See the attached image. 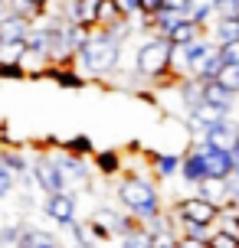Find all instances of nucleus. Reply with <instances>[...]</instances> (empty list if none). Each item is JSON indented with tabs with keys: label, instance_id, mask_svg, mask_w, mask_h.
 I'll use <instances>...</instances> for the list:
<instances>
[{
	"label": "nucleus",
	"instance_id": "8",
	"mask_svg": "<svg viewBox=\"0 0 239 248\" xmlns=\"http://www.w3.org/2000/svg\"><path fill=\"white\" fill-rule=\"evenodd\" d=\"M190 147L197 150L203 157V167H206V176H213V180H223V176L233 173V154H226V150H213V147H206L200 137L190 144Z\"/></svg>",
	"mask_w": 239,
	"mask_h": 248
},
{
	"label": "nucleus",
	"instance_id": "30",
	"mask_svg": "<svg viewBox=\"0 0 239 248\" xmlns=\"http://www.w3.org/2000/svg\"><path fill=\"white\" fill-rule=\"evenodd\" d=\"M239 0H216V20H236Z\"/></svg>",
	"mask_w": 239,
	"mask_h": 248
},
{
	"label": "nucleus",
	"instance_id": "24",
	"mask_svg": "<svg viewBox=\"0 0 239 248\" xmlns=\"http://www.w3.org/2000/svg\"><path fill=\"white\" fill-rule=\"evenodd\" d=\"M3 163H7V170H10L17 180L30 173V157H26L23 150H10V147H3Z\"/></svg>",
	"mask_w": 239,
	"mask_h": 248
},
{
	"label": "nucleus",
	"instance_id": "6",
	"mask_svg": "<svg viewBox=\"0 0 239 248\" xmlns=\"http://www.w3.org/2000/svg\"><path fill=\"white\" fill-rule=\"evenodd\" d=\"M200 140L206 144V147L213 150H226V154H233V147L239 144V118H223L220 124H210L206 131H200Z\"/></svg>",
	"mask_w": 239,
	"mask_h": 248
},
{
	"label": "nucleus",
	"instance_id": "17",
	"mask_svg": "<svg viewBox=\"0 0 239 248\" xmlns=\"http://www.w3.org/2000/svg\"><path fill=\"white\" fill-rule=\"evenodd\" d=\"M206 36H210L213 46H223V43L239 39V16L236 20H213V23L206 26Z\"/></svg>",
	"mask_w": 239,
	"mask_h": 248
},
{
	"label": "nucleus",
	"instance_id": "36",
	"mask_svg": "<svg viewBox=\"0 0 239 248\" xmlns=\"http://www.w3.org/2000/svg\"><path fill=\"white\" fill-rule=\"evenodd\" d=\"M7 10H10V7H7V0H0V16H7Z\"/></svg>",
	"mask_w": 239,
	"mask_h": 248
},
{
	"label": "nucleus",
	"instance_id": "21",
	"mask_svg": "<svg viewBox=\"0 0 239 248\" xmlns=\"http://www.w3.org/2000/svg\"><path fill=\"white\" fill-rule=\"evenodd\" d=\"M223 65H226V62L220 59V52L213 49V52H206V56H203V62L193 69V75H190V78H197V82H213Z\"/></svg>",
	"mask_w": 239,
	"mask_h": 248
},
{
	"label": "nucleus",
	"instance_id": "35",
	"mask_svg": "<svg viewBox=\"0 0 239 248\" xmlns=\"http://www.w3.org/2000/svg\"><path fill=\"white\" fill-rule=\"evenodd\" d=\"M26 3H33V7H50V0H26Z\"/></svg>",
	"mask_w": 239,
	"mask_h": 248
},
{
	"label": "nucleus",
	"instance_id": "31",
	"mask_svg": "<svg viewBox=\"0 0 239 248\" xmlns=\"http://www.w3.org/2000/svg\"><path fill=\"white\" fill-rule=\"evenodd\" d=\"M216 52H220V59L226 62V65H239V39H233V43H223V46H216Z\"/></svg>",
	"mask_w": 239,
	"mask_h": 248
},
{
	"label": "nucleus",
	"instance_id": "10",
	"mask_svg": "<svg viewBox=\"0 0 239 248\" xmlns=\"http://www.w3.org/2000/svg\"><path fill=\"white\" fill-rule=\"evenodd\" d=\"M229 114H233V111H226V108H213V105L200 101V105L187 108V111H184V118H187V124L193 127V131H206L210 124H220L223 118H229Z\"/></svg>",
	"mask_w": 239,
	"mask_h": 248
},
{
	"label": "nucleus",
	"instance_id": "16",
	"mask_svg": "<svg viewBox=\"0 0 239 248\" xmlns=\"http://www.w3.org/2000/svg\"><path fill=\"white\" fill-rule=\"evenodd\" d=\"M151 170H154V183L174 180L177 170H180V154H151Z\"/></svg>",
	"mask_w": 239,
	"mask_h": 248
},
{
	"label": "nucleus",
	"instance_id": "13",
	"mask_svg": "<svg viewBox=\"0 0 239 248\" xmlns=\"http://www.w3.org/2000/svg\"><path fill=\"white\" fill-rule=\"evenodd\" d=\"M200 36H206V30H203L200 23H193V20H180L177 26H171L167 33H164V39L171 43V46H187V43H193V39H200Z\"/></svg>",
	"mask_w": 239,
	"mask_h": 248
},
{
	"label": "nucleus",
	"instance_id": "18",
	"mask_svg": "<svg viewBox=\"0 0 239 248\" xmlns=\"http://www.w3.org/2000/svg\"><path fill=\"white\" fill-rule=\"evenodd\" d=\"M184 16H187V20H193V23H200L203 30H206V26L216 20V0H187Z\"/></svg>",
	"mask_w": 239,
	"mask_h": 248
},
{
	"label": "nucleus",
	"instance_id": "34",
	"mask_svg": "<svg viewBox=\"0 0 239 248\" xmlns=\"http://www.w3.org/2000/svg\"><path fill=\"white\" fill-rule=\"evenodd\" d=\"M0 78H23L20 65H0Z\"/></svg>",
	"mask_w": 239,
	"mask_h": 248
},
{
	"label": "nucleus",
	"instance_id": "22",
	"mask_svg": "<svg viewBox=\"0 0 239 248\" xmlns=\"http://www.w3.org/2000/svg\"><path fill=\"white\" fill-rule=\"evenodd\" d=\"M121 16H125V13L118 10L115 0H99V3H95V30H108V26H115Z\"/></svg>",
	"mask_w": 239,
	"mask_h": 248
},
{
	"label": "nucleus",
	"instance_id": "2",
	"mask_svg": "<svg viewBox=\"0 0 239 248\" xmlns=\"http://www.w3.org/2000/svg\"><path fill=\"white\" fill-rule=\"evenodd\" d=\"M118 202H121L141 225L157 219V216L164 212L157 183H154V180H144L141 173H128V176L118 180Z\"/></svg>",
	"mask_w": 239,
	"mask_h": 248
},
{
	"label": "nucleus",
	"instance_id": "3",
	"mask_svg": "<svg viewBox=\"0 0 239 248\" xmlns=\"http://www.w3.org/2000/svg\"><path fill=\"white\" fill-rule=\"evenodd\" d=\"M167 69H171V43L164 36L144 39L138 49H135V75L138 78H148L154 88H164V78H171Z\"/></svg>",
	"mask_w": 239,
	"mask_h": 248
},
{
	"label": "nucleus",
	"instance_id": "26",
	"mask_svg": "<svg viewBox=\"0 0 239 248\" xmlns=\"http://www.w3.org/2000/svg\"><path fill=\"white\" fill-rule=\"evenodd\" d=\"M63 150H69V154H76V157H92V150H95V144H92V137H85V134H76V137H69L63 144Z\"/></svg>",
	"mask_w": 239,
	"mask_h": 248
},
{
	"label": "nucleus",
	"instance_id": "29",
	"mask_svg": "<svg viewBox=\"0 0 239 248\" xmlns=\"http://www.w3.org/2000/svg\"><path fill=\"white\" fill-rule=\"evenodd\" d=\"M216 82H220V85H226L229 92H236V95H239V65H223L220 75H216Z\"/></svg>",
	"mask_w": 239,
	"mask_h": 248
},
{
	"label": "nucleus",
	"instance_id": "33",
	"mask_svg": "<svg viewBox=\"0 0 239 248\" xmlns=\"http://www.w3.org/2000/svg\"><path fill=\"white\" fill-rule=\"evenodd\" d=\"M161 10H177V13H184V10H187V0H161Z\"/></svg>",
	"mask_w": 239,
	"mask_h": 248
},
{
	"label": "nucleus",
	"instance_id": "1",
	"mask_svg": "<svg viewBox=\"0 0 239 248\" xmlns=\"http://www.w3.org/2000/svg\"><path fill=\"white\" fill-rule=\"evenodd\" d=\"M72 69L82 78H112L121 69V46L105 30H92L72 56Z\"/></svg>",
	"mask_w": 239,
	"mask_h": 248
},
{
	"label": "nucleus",
	"instance_id": "7",
	"mask_svg": "<svg viewBox=\"0 0 239 248\" xmlns=\"http://www.w3.org/2000/svg\"><path fill=\"white\" fill-rule=\"evenodd\" d=\"M43 212L50 216L52 225H59V229H66L69 222H76V196L69 193V189H63V193H50L46 196V202H43Z\"/></svg>",
	"mask_w": 239,
	"mask_h": 248
},
{
	"label": "nucleus",
	"instance_id": "9",
	"mask_svg": "<svg viewBox=\"0 0 239 248\" xmlns=\"http://www.w3.org/2000/svg\"><path fill=\"white\" fill-rule=\"evenodd\" d=\"M52 160L59 163V170L66 173V180L69 183H92V163H85V157H76V154H69V150H63V154H52Z\"/></svg>",
	"mask_w": 239,
	"mask_h": 248
},
{
	"label": "nucleus",
	"instance_id": "37",
	"mask_svg": "<svg viewBox=\"0 0 239 248\" xmlns=\"http://www.w3.org/2000/svg\"><path fill=\"white\" fill-rule=\"evenodd\" d=\"M46 248H66V245H63V242H52V245H46Z\"/></svg>",
	"mask_w": 239,
	"mask_h": 248
},
{
	"label": "nucleus",
	"instance_id": "32",
	"mask_svg": "<svg viewBox=\"0 0 239 248\" xmlns=\"http://www.w3.org/2000/svg\"><path fill=\"white\" fill-rule=\"evenodd\" d=\"M125 16H141V0H115Z\"/></svg>",
	"mask_w": 239,
	"mask_h": 248
},
{
	"label": "nucleus",
	"instance_id": "11",
	"mask_svg": "<svg viewBox=\"0 0 239 248\" xmlns=\"http://www.w3.org/2000/svg\"><path fill=\"white\" fill-rule=\"evenodd\" d=\"M200 101L213 105V108H226V111H236V108H239V95H236V92H229L226 85H220L216 78H213V82H203Z\"/></svg>",
	"mask_w": 239,
	"mask_h": 248
},
{
	"label": "nucleus",
	"instance_id": "15",
	"mask_svg": "<svg viewBox=\"0 0 239 248\" xmlns=\"http://www.w3.org/2000/svg\"><path fill=\"white\" fill-rule=\"evenodd\" d=\"M30 20L23 16H17V13L7 10V16H0V43H17V39H23L30 33Z\"/></svg>",
	"mask_w": 239,
	"mask_h": 248
},
{
	"label": "nucleus",
	"instance_id": "12",
	"mask_svg": "<svg viewBox=\"0 0 239 248\" xmlns=\"http://www.w3.org/2000/svg\"><path fill=\"white\" fill-rule=\"evenodd\" d=\"M177 176H184V183H187V186H197L200 180H206L203 157H200L193 147H190L187 154H180V170H177Z\"/></svg>",
	"mask_w": 239,
	"mask_h": 248
},
{
	"label": "nucleus",
	"instance_id": "28",
	"mask_svg": "<svg viewBox=\"0 0 239 248\" xmlns=\"http://www.w3.org/2000/svg\"><path fill=\"white\" fill-rule=\"evenodd\" d=\"M17 189V176L7 170V163H3V144H0V199H7Z\"/></svg>",
	"mask_w": 239,
	"mask_h": 248
},
{
	"label": "nucleus",
	"instance_id": "14",
	"mask_svg": "<svg viewBox=\"0 0 239 248\" xmlns=\"http://www.w3.org/2000/svg\"><path fill=\"white\" fill-rule=\"evenodd\" d=\"M52 242H59L52 232L23 222L20 225V235H17V242H13V248H46V245H52Z\"/></svg>",
	"mask_w": 239,
	"mask_h": 248
},
{
	"label": "nucleus",
	"instance_id": "25",
	"mask_svg": "<svg viewBox=\"0 0 239 248\" xmlns=\"http://www.w3.org/2000/svg\"><path fill=\"white\" fill-rule=\"evenodd\" d=\"M177 225H164V229H154L148 232V245L151 248H177Z\"/></svg>",
	"mask_w": 239,
	"mask_h": 248
},
{
	"label": "nucleus",
	"instance_id": "5",
	"mask_svg": "<svg viewBox=\"0 0 239 248\" xmlns=\"http://www.w3.org/2000/svg\"><path fill=\"white\" fill-rule=\"evenodd\" d=\"M174 222H197V225H213L216 222V206L210 202V199L203 196H184L177 199L174 206H171V212H167Z\"/></svg>",
	"mask_w": 239,
	"mask_h": 248
},
{
	"label": "nucleus",
	"instance_id": "38",
	"mask_svg": "<svg viewBox=\"0 0 239 248\" xmlns=\"http://www.w3.org/2000/svg\"><path fill=\"white\" fill-rule=\"evenodd\" d=\"M200 248H210V245H200Z\"/></svg>",
	"mask_w": 239,
	"mask_h": 248
},
{
	"label": "nucleus",
	"instance_id": "27",
	"mask_svg": "<svg viewBox=\"0 0 239 248\" xmlns=\"http://www.w3.org/2000/svg\"><path fill=\"white\" fill-rule=\"evenodd\" d=\"M210 248H239V235L236 232H226V229H216L213 225V235L206 238Z\"/></svg>",
	"mask_w": 239,
	"mask_h": 248
},
{
	"label": "nucleus",
	"instance_id": "19",
	"mask_svg": "<svg viewBox=\"0 0 239 248\" xmlns=\"http://www.w3.org/2000/svg\"><path fill=\"white\" fill-rule=\"evenodd\" d=\"M121 154L118 150H92V167L99 170L102 176H115L121 173Z\"/></svg>",
	"mask_w": 239,
	"mask_h": 248
},
{
	"label": "nucleus",
	"instance_id": "20",
	"mask_svg": "<svg viewBox=\"0 0 239 248\" xmlns=\"http://www.w3.org/2000/svg\"><path fill=\"white\" fill-rule=\"evenodd\" d=\"M43 78H52V82H59V85H66V88H82L85 85V78L72 69V62H69V65H50V69L43 72Z\"/></svg>",
	"mask_w": 239,
	"mask_h": 248
},
{
	"label": "nucleus",
	"instance_id": "4",
	"mask_svg": "<svg viewBox=\"0 0 239 248\" xmlns=\"http://www.w3.org/2000/svg\"><path fill=\"white\" fill-rule=\"evenodd\" d=\"M30 176H33V186L43 189L46 196L69 189V180H66V173L59 170V163L52 160V154H36V157L30 160Z\"/></svg>",
	"mask_w": 239,
	"mask_h": 248
},
{
	"label": "nucleus",
	"instance_id": "39",
	"mask_svg": "<svg viewBox=\"0 0 239 248\" xmlns=\"http://www.w3.org/2000/svg\"><path fill=\"white\" fill-rule=\"evenodd\" d=\"M50 3H56V0H50Z\"/></svg>",
	"mask_w": 239,
	"mask_h": 248
},
{
	"label": "nucleus",
	"instance_id": "23",
	"mask_svg": "<svg viewBox=\"0 0 239 248\" xmlns=\"http://www.w3.org/2000/svg\"><path fill=\"white\" fill-rule=\"evenodd\" d=\"M193 189H197V196L210 199L213 206L226 202V193H223V180H213V176H206V180H200V183L193 186Z\"/></svg>",
	"mask_w": 239,
	"mask_h": 248
}]
</instances>
